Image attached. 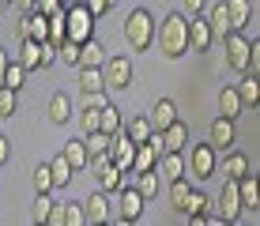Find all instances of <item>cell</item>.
Wrapping results in <instances>:
<instances>
[{
	"label": "cell",
	"mask_w": 260,
	"mask_h": 226,
	"mask_svg": "<svg viewBox=\"0 0 260 226\" xmlns=\"http://www.w3.org/2000/svg\"><path fill=\"white\" fill-rule=\"evenodd\" d=\"M155 45L170 60L189 53V19H185V12H170L162 19V26H155Z\"/></svg>",
	"instance_id": "6da1fadb"
},
{
	"label": "cell",
	"mask_w": 260,
	"mask_h": 226,
	"mask_svg": "<svg viewBox=\"0 0 260 226\" xmlns=\"http://www.w3.org/2000/svg\"><path fill=\"white\" fill-rule=\"evenodd\" d=\"M155 19H151L147 8H136V12L124 19V42L132 45V53H147L155 45Z\"/></svg>",
	"instance_id": "7a4b0ae2"
},
{
	"label": "cell",
	"mask_w": 260,
	"mask_h": 226,
	"mask_svg": "<svg viewBox=\"0 0 260 226\" xmlns=\"http://www.w3.org/2000/svg\"><path fill=\"white\" fill-rule=\"evenodd\" d=\"M64 38H72V42H87V38H94V15L83 8V0L64 8Z\"/></svg>",
	"instance_id": "3957f363"
},
{
	"label": "cell",
	"mask_w": 260,
	"mask_h": 226,
	"mask_svg": "<svg viewBox=\"0 0 260 226\" xmlns=\"http://www.w3.org/2000/svg\"><path fill=\"white\" fill-rule=\"evenodd\" d=\"M222 49H226V64L234 68V72H245V68H249L253 42H249L241 30H226V34H222Z\"/></svg>",
	"instance_id": "277c9868"
},
{
	"label": "cell",
	"mask_w": 260,
	"mask_h": 226,
	"mask_svg": "<svg viewBox=\"0 0 260 226\" xmlns=\"http://www.w3.org/2000/svg\"><path fill=\"white\" fill-rule=\"evenodd\" d=\"M87 170H91L94 181L102 185V192H110V196H113V192H121V188H124V174H121V170L113 166V162L106 158V155L91 158V166H87Z\"/></svg>",
	"instance_id": "5b68a950"
},
{
	"label": "cell",
	"mask_w": 260,
	"mask_h": 226,
	"mask_svg": "<svg viewBox=\"0 0 260 226\" xmlns=\"http://www.w3.org/2000/svg\"><path fill=\"white\" fill-rule=\"evenodd\" d=\"M102 79H106V90H124L132 83V60L128 57H106L102 60Z\"/></svg>",
	"instance_id": "8992f818"
},
{
	"label": "cell",
	"mask_w": 260,
	"mask_h": 226,
	"mask_svg": "<svg viewBox=\"0 0 260 226\" xmlns=\"http://www.w3.org/2000/svg\"><path fill=\"white\" fill-rule=\"evenodd\" d=\"M106 158H110L113 166H117L121 174H124V170H132V158H136V143H132L124 132H113V140H110V151H106Z\"/></svg>",
	"instance_id": "52a82bcc"
},
{
	"label": "cell",
	"mask_w": 260,
	"mask_h": 226,
	"mask_svg": "<svg viewBox=\"0 0 260 226\" xmlns=\"http://www.w3.org/2000/svg\"><path fill=\"white\" fill-rule=\"evenodd\" d=\"M215 166H219L215 147H211V143H196V147H192V181H208L215 174Z\"/></svg>",
	"instance_id": "ba28073f"
},
{
	"label": "cell",
	"mask_w": 260,
	"mask_h": 226,
	"mask_svg": "<svg viewBox=\"0 0 260 226\" xmlns=\"http://www.w3.org/2000/svg\"><path fill=\"white\" fill-rule=\"evenodd\" d=\"M241 215V200H238V181L226 177V185H222L219 192V222H238Z\"/></svg>",
	"instance_id": "9c48e42d"
},
{
	"label": "cell",
	"mask_w": 260,
	"mask_h": 226,
	"mask_svg": "<svg viewBox=\"0 0 260 226\" xmlns=\"http://www.w3.org/2000/svg\"><path fill=\"white\" fill-rule=\"evenodd\" d=\"M113 196H117V204H121V207H117V219H121V222H136L140 215H143V196H140L132 185H124L121 192H113Z\"/></svg>",
	"instance_id": "30bf717a"
},
{
	"label": "cell",
	"mask_w": 260,
	"mask_h": 226,
	"mask_svg": "<svg viewBox=\"0 0 260 226\" xmlns=\"http://www.w3.org/2000/svg\"><path fill=\"white\" fill-rule=\"evenodd\" d=\"M234 140H238L234 121H230V117H215V121H211V136H208V143H211L215 151H230V147H234Z\"/></svg>",
	"instance_id": "8fae6325"
},
{
	"label": "cell",
	"mask_w": 260,
	"mask_h": 226,
	"mask_svg": "<svg viewBox=\"0 0 260 226\" xmlns=\"http://www.w3.org/2000/svg\"><path fill=\"white\" fill-rule=\"evenodd\" d=\"M211 42H215V38H211L208 19L196 12L192 19H189V49H192V53H208V49H211Z\"/></svg>",
	"instance_id": "7c38bea8"
},
{
	"label": "cell",
	"mask_w": 260,
	"mask_h": 226,
	"mask_svg": "<svg viewBox=\"0 0 260 226\" xmlns=\"http://www.w3.org/2000/svg\"><path fill=\"white\" fill-rule=\"evenodd\" d=\"M238 200H241V211H253V219H256V207H260L256 174H241V177H238Z\"/></svg>",
	"instance_id": "4fadbf2b"
},
{
	"label": "cell",
	"mask_w": 260,
	"mask_h": 226,
	"mask_svg": "<svg viewBox=\"0 0 260 226\" xmlns=\"http://www.w3.org/2000/svg\"><path fill=\"white\" fill-rule=\"evenodd\" d=\"M83 222H110V192L98 188L94 196L83 200Z\"/></svg>",
	"instance_id": "5bb4252c"
},
{
	"label": "cell",
	"mask_w": 260,
	"mask_h": 226,
	"mask_svg": "<svg viewBox=\"0 0 260 226\" xmlns=\"http://www.w3.org/2000/svg\"><path fill=\"white\" fill-rule=\"evenodd\" d=\"M19 30H23V38L46 42V38H49V15H42V12H23Z\"/></svg>",
	"instance_id": "9a60e30c"
},
{
	"label": "cell",
	"mask_w": 260,
	"mask_h": 226,
	"mask_svg": "<svg viewBox=\"0 0 260 226\" xmlns=\"http://www.w3.org/2000/svg\"><path fill=\"white\" fill-rule=\"evenodd\" d=\"M234 90H238V98H241V106H245V110H256V102H260V83H256L253 72H241V83H238Z\"/></svg>",
	"instance_id": "2e32d148"
},
{
	"label": "cell",
	"mask_w": 260,
	"mask_h": 226,
	"mask_svg": "<svg viewBox=\"0 0 260 226\" xmlns=\"http://www.w3.org/2000/svg\"><path fill=\"white\" fill-rule=\"evenodd\" d=\"M60 155L68 158L72 174H79V170H87V166H91V155H87L83 140H68V143H64V151H60Z\"/></svg>",
	"instance_id": "e0dca14e"
},
{
	"label": "cell",
	"mask_w": 260,
	"mask_h": 226,
	"mask_svg": "<svg viewBox=\"0 0 260 226\" xmlns=\"http://www.w3.org/2000/svg\"><path fill=\"white\" fill-rule=\"evenodd\" d=\"M147 121H151V128H155V132H162V128H166L170 121H177V106L170 102V98H158V102H155V110H151V117H147Z\"/></svg>",
	"instance_id": "ac0fdd59"
},
{
	"label": "cell",
	"mask_w": 260,
	"mask_h": 226,
	"mask_svg": "<svg viewBox=\"0 0 260 226\" xmlns=\"http://www.w3.org/2000/svg\"><path fill=\"white\" fill-rule=\"evenodd\" d=\"M185 143H189V128L181 121H170L162 128V147L166 151H185Z\"/></svg>",
	"instance_id": "d6986e66"
},
{
	"label": "cell",
	"mask_w": 260,
	"mask_h": 226,
	"mask_svg": "<svg viewBox=\"0 0 260 226\" xmlns=\"http://www.w3.org/2000/svg\"><path fill=\"white\" fill-rule=\"evenodd\" d=\"M204 19H208V26H211V38H219V42H222V34H226V30H234V26H230V15H226V4H222V0L211 8L208 15H204Z\"/></svg>",
	"instance_id": "ffe728a7"
},
{
	"label": "cell",
	"mask_w": 260,
	"mask_h": 226,
	"mask_svg": "<svg viewBox=\"0 0 260 226\" xmlns=\"http://www.w3.org/2000/svg\"><path fill=\"white\" fill-rule=\"evenodd\" d=\"M102 60H106V49L94 38L79 42V68H102Z\"/></svg>",
	"instance_id": "44dd1931"
},
{
	"label": "cell",
	"mask_w": 260,
	"mask_h": 226,
	"mask_svg": "<svg viewBox=\"0 0 260 226\" xmlns=\"http://www.w3.org/2000/svg\"><path fill=\"white\" fill-rule=\"evenodd\" d=\"M19 64L26 68V72H38L42 68V42H34V38H23V49H19Z\"/></svg>",
	"instance_id": "7402d4cb"
},
{
	"label": "cell",
	"mask_w": 260,
	"mask_h": 226,
	"mask_svg": "<svg viewBox=\"0 0 260 226\" xmlns=\"http://www.w3.org/2000/svg\"><path fill=\"white\" fill-rule=\"evenodd\" d=\"M49 121H53V124H68V121H72V98L60 94V90L49 98Z\"/></svg>",
	"instance_id": "603a6c76"
},
{
	"label": "cell",
	"mask_w": 260,
	"mask_h": 226,
	"mask_svg": "<svg viewBox=\"0 0 260 226\" xmlns=\"http://www.w3.org/2000/svg\"><path fill=\"white\" fill-rule=\"evenodd\" d=\"M226 4V15H230V26L234 30H241V26L249 23V15H253V4L249 0H222Z\"/></svg>",
	"instance_id": "cb8c5ba5"
},
{
	"label": "cell",
	"mask_w": 260,
	"mask_h": 226,
	"mask_svg": "<svg viewBox=\"0 0 260 226\" xmlns=\"http://www.w3.org/2000/svg\"><path fill=\"white\" fill-rule=\"evenodd\" d=\"M241 110H245V106H241L238 90H234V87H222V90H219V117H230V121H234Z\"/></svg>",
	"instance_id": "d4e9b609"
},
{
	"label": "cell",
	"mask_w": 260,
	"mask_h": 226,
	"mask_svg": "<svg viewBox=\"0 0 260 226\" xmlns=\"http://www.w3.org/2000/svg\"><path fill=\"white\" fill-rule=\"evenodd\" d=\"M121 110H117V106H110V102H106V106H98V128H102V132H121Z\"/></svg>",
	"instance_id": "484cf974"
},
{
	"label": "cell",
	"mask_w": 260,
	"mask_h": 226,
	"mask_svg": "<svg viewBox=\"0 0 260 226\" xmlns=\"http://www.w3.org/2000/svg\"><path fill=\"white\" fill-rule=\"evenodd\" d=\"M110 140H113L110 132L98 128V132H87V136H83V147H87V155H91V158H98V155H106V151H110Z\"/></svg>",
	"instance_id": "4316f807"
},
{
	"label": "cell",
	"mask_w": 260,
	"mask_h": 226,
	"mask_svg": "<svg viewBox=\"0 0 260 226\" xmlns=\"http://www.w3.org/2000/svg\"><path fill=\"white\" fill-rule=\"evenodd\" d=\"M121 132L128 136L132 143H143V140H147V136L155 132V128H151V121H147V117H132L128 124H121Z\"/></svg>",
	"instance_id": "83f0119b"
},
{
	"label": "cell",
	"mask_w": 260,
	"mask_h": 226,
	"mask_svg": "<svg viewBox=\"0 0 260 226\" xmlns=\"http://www.w3.org/2000/svg\"><path fill=\"white\" fill-rule=\"evenodd\" d=\"M49 174H53V188H68L72 185V166H68L64 155H57L49 162Z\"/></svg>",
	"instance_id": "f1b7e54d"
},
{
	"label": "cell",
	"mask_w": 260,
	"mask_h": 226,
	"mask_svg": "<svg viewBox=\"0 0 260 226\" xmlns=\"http://www.w3.org/2000/svg\"><path fill=\"white\" fill-rule=\"evenodd\" d=\"M222 174L238 181L241 174H249V158L241 155V151H230V155H226V162H222Z\"/></svg>",
	"instance_id": "f546056e"
},
{
	"label": "cell",
	"mask_w": 260,
	"mask_h": 226,
	"mask_svg": "<svg viewBox=\"0 0 260 226\" xmlns=\"http://www.w3.org/2000/svg\"><path fill=\"white\" fill-rule=\"evenodd\" d=\"M155 162H158L155 147H151L147 140H143V143H136V158H132V170H155Z\"/></svg>",
	"instance_id": "4dcf8cb0"
},
{
	"label": "cell",
	"mask_w": 260,
	"mask_h": 226,
	"mask_svg": "<svg viewBox=\"0 0 260 226\" xmlns=\"http://www.w3.org/2000/svg\"><path fill=\"white\" fill-rule=\"evenodd\" d=\"M192 192V185H189V177H174V181H170V204H174L177 207V211H181V207H185V196H189Z\"/></svg>",
	"instance_id": "1f68e13d"
},
{
	"label": "cell",
	"mask_w": 260,
	"mask_h": 226,
	"mask_svg": "<svg viewBox=\"0 0 260 226\" xmlns=\"http://www.w3.org/2000/svg\"><path fill=\"white\" fill-rule=\"evenodd\" d=\"M79 90H106L102 68H79Z\"/></svg>",
	"instance_id": "d6a6232c"
},
{
	"label": "cell",
	"mask_w": 260,
	"mask_h": 226,
	"mask_svg": "<svg viewBox=\"0 0 260 226\" xmlns=\"http://www.w3.org/2000/svg\"><path fill=\"white\" fill-rule=\"evenodd\" d=\"M23 79H26V68L19 64V60H8V68H4V87L19 90V87H23Z\"/></svg>",
	"instance_id": "836d02e7"
},
{
	"label": "cell",
	"mask_w": 260,
	"mask_h": 226,
	"mask_svg": "<svg viewBox=\"0 0 260 226\" xmlns=\"http://www.w3.org/2000/svg\"><path fill=\"white\" fill-rule=\"evenodd\" d=\"M57 57L64 60L68 68H79V42H72V38H64L57 45Z\"/></svg>",
	"instance_id": "e575fe53"
},
{
	"label": "cell",
	"mask_w": 260,
	"mask_h": 226,
	"mask_svg": "<svg viewBox=\"0 0 260 226\" xmlns=\"http://www.w3.org/2000/svg\"><path fill=\"white\" fill-rule=\"evenodd\" d=\"M49 207H53V196L49 192H38V196H34V222H46L49 219Z\"/></svg>",
	"instance_id": "d590c367"
},
{
	"label": "cell",
	"mask_w": 260,
	"mask_h": 226,
	"mask_svg": "<svg viewBox=\"0 0 260 226\" xmlns=\"http://www.w3.org/2000/svg\"><path fill=\"white\" fill-rule=\"evenodd\" d=\"M79 128H83V136L98 132V110L94 106H79Z\"/></svg>",
	"instance_id": "8d00e7d4"
},
{
	"label": "cell",
	"mask_w": 260,
	"mask_h": 226,
	"mask_svg": "<svg viewBox=\"0 0 260 226\" xmlns=\"http://www.w3.org/2000/svg\"><path fill=\"white\" fill-rule=\"evenodd\" d=\"M34 188H38V192H53V174H49V162H42V166L34 170Z\"/></svg>",
	"instance_id": "74e56055"
},
{
	"label": "cell",
	"mask_w": 260,
	"mask_h": 226,
	"mask_svg": "<svg viewBox=\"0 0 260 226\" xmlns=\"http://www.w3.org/2000/svg\"><path fill=\"white\" fill-rule=\"evenodd\" d=\"M46 222H53V226H68V204L53 200V207H49V219H46Z\"/></svg>",
	"instance_id": "f35d334b"
},
{
	"label": "cell",
	"mask_w": 260,
	"mask_h": 226,
	"mask_svg": "<svg viewBox=\"0 0 260 226\" xmlns=\"http://www.w3.org/2000/svg\"><path fill=\"white\" fill-rule=\"evenodd\" d=\"M110 98H106V90H79V106H106Z\"/></svg>",
	"instance_id": "ab89813d"
},
{
	"label": "cell",
	"mask_w": 260,
	"mask_h": 226,
	"mask_svg": "<svg viewBox=\"0 0 260 226\" xmlns=\"http://www.w3.org/2000/svg\"><path fill=\"white\" fill-rule=\"evenodd\" d=\"M12 113H15V90L0 87V117H12Z\"/></svg>",
	"instance_id": "60d3db41"
},
{
	"label": "cell",
	"mask_w": 260,
	"mask_h": 226,
	"mask_svg": "<svg viewBox=\"0 0 260 226\" xmlns=\"http://www.w3.org/2000/svg\"><path fill=\"white\" fill-rule=\"evenodd\" d=\"M83 8L94 15V19H98V15H106V12L113 8V0H83Z\"/></svg>",
	"instance_id": "b9f144b4"
},
{
	"label": "cell",
	"mask_w": 260,
	"mask_h": 226,
	"mask_svg": "<svg viewBox=\"0 0 260 226\" xmlns=\"http://www.w3.org/2000/svg\"><path fill=\"white\" fill-rule=\"evenodd\" d=\"M60 8H64V4H60V0H34V8H30V12H42V15H53V12H60Z\"/></svg>",
	"instance_id": "7bdbcfd3"
},
{
	"label": "cell",
	"mask_w": 260,
	"mask_h": 226,
	"mask_svg": "<svg viewBox=\"0 0 260 226\" xmlns=\"http://www.w3.org/2000/svg\"><path fill=\"white\" fill-rule=\"evenodd\" d=\"M83 222V207L79 204H68V226H79Z\"/></svg>",
	"instance_id": "ee69618b"
},
{
	"label": "cell",
	"mask_w": 260,
	"mask_h": 226,
	"mask_svg": "<svg viewBox=\"0 0 260 226\" xmlns=\"http://www.w3.org/2000/svg\"><path fill=\"white\" fill-rule=\"evenodd\" d=\"M181 4H185V12H189V15H196V12L208 8V0H181Z\"/></svg>",
	"instance_id": "f6af8a7d"
},
{
	"label": "cell",
	"mask_w": 260,
	"mask_h": 226,
	"mask_svg": "<svg viewBox=\"0 0 260 226\" xmlns=\"http://www.w3.org/2000/svg\"><path fill=\"white\" fill-rule=\"evenodd\" d=\"M12 158V143H8V136H0V166Z\"/></svg>",
	"instance_id": "bcb514c9"
},
{
	"label": "cell",
	"mask_w": 260,
	"mask_h": 226,
	"mask_svg": "<svg viewBox=\"0 0 260 226\" xmlns=\"http://www.w3.org/2000/svg\"><path fill=\"white\" fill-rule=\"evenodd\" d=\"M12 4L19 8V12H30V8H34V0H12Z\"/></svg>",
	"instance_id": "7dc6e473"
},
{
	"label": "cell",
	"mask_w": 260,
	"mask_h": 226,
	"mask_svg": "<svg viewBox=\"0 0 260 226\" xmlns=\"http://www.w3.org/2000/svg\"><path fill=\"white\" fill-rule=\"evenodd\" d=\"M4 68H8V57H4V49H0V87H4Z\"/></svg>",
	"instance_id": "c3c4849f"
},
{
	"label": "cell",
	"mask_w": 260,
	"mask_h": 226,
	"mask_svg": "<svg viewBox=\"0 0 260 226\" xmlns=\"http://www.w3.org/2000/svg\"><path fill=\"white\" fill-rule=\"evenodd\" d=\"M60 4H64V8H68V4H79V0H60Z\"/></svg>",
	"instance_id": "681fc988"
},
{
	"label": "cell",
	"mask_w": 260,
	"mask_h": 226,
	"mask_svg": "<svg viewBox=\"0 0 260 226\" xmlns=\"http://www.w3.org/2000/svg\"><path fill=\"white\" fill-rule=\"evenodd\" d=\"M0 8H4V4H0Z\"/></svg>",
	"instance_id": "f907efd6"
}]
</instances>
